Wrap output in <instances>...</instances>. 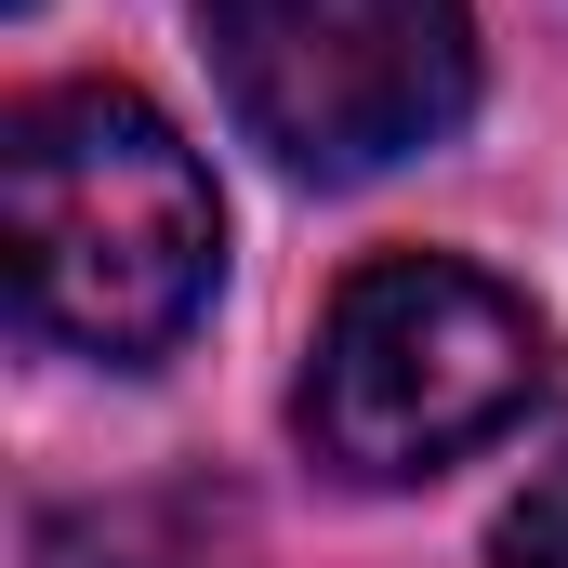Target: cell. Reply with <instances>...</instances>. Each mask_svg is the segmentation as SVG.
<instances>
[{"label":"cell","mask_w":568,"mask_h":568,"mask_svg":"<svg viewBox=\"0 0 568 568\" xmlns=\"http://www.w3.org/2000/svg\"><path fill=\"white\" fill-rule=\"evenodd\" d=\"M489 556H503V568H568V463H542V476H529V489L503 503Z\"/></svg>","instance_id":"4"},{"label":"cell","mask_w":568,"mask_h":568,"mask_svg":"<svg viewBox=\"0 0 568 568\" xmlns=\"http://www.w3.org/2000/svg\"><path fill=\"white\" fill-rule=\"evenodd\" d=\"M0 252H13V304L40 344L133 371L159 344H185V317L212 304L225 199L145 93L67 80L0 120Z\"/></svg>","instance_id":"1"},{"label":"cell","mask_w":568,"mask_h":568,"mask_svg":"<svg viewBox=\"0 0 568 568\" xmlns=\"http://www.w3.org/2000/svg\"><path fill=\"white\" fill-rule=\"evenodd\" d=\"M542 317L503 278L449 265V252H384L331 291L317 317V371H304V436L317 463L397 489V476H436L463 449L516 424L542 397Z\"/></svg>","instance_id":"2"},{"label":"cell","mask_w":568,"mask_h":568,"mask_svg":"<svg viewBox=\"0 0 568 568\" xmlns=\"http://www.w3.org/2000/svg\"><path fill=\"white\" fill-rule=\"evenodd\" d=\"M199 40H212L239 133L331 185L463 133V106H476L463 0H199Z\"/></svg>","instance_id":"3"}]
</instances>
